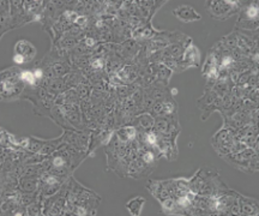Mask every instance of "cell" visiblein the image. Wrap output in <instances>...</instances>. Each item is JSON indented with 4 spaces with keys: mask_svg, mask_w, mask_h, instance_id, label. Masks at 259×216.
<instances>
[{
    "mask_svg": "<svg viewBox=\"0 0 259 216\" xmlns=\"http://www.w3.org/2000/svg\"><path fill=\"white\" fill-rule=\"evenodd\" d=\"M66 201L73 205L85 207L89 210V215H97V207L101 204V197L71 176L67 180Z\"/></svg>",
    "mask_w": 259,
    "mask_h": 216,
    "instance_id": "1",
    "label": "cell"
},
{
    "mask_svg": "<svg viewBox=\"0 0 259 216\" xmlns=\"http://www.w3.org/2000/svg\"><path fill=\"white\" fill-rule=\"evenodd\" d=\"M222 159L244 173H257L259 169L258 153H255L252 148H247L238 154H227Z\"/></svg>",
    "mask_w": 259,
    "mask_h": 216,
    "instance_id": "2",
    "label": "cell"
},
{
    "mask_svg": "<svg viewBox=\"0 0 259 216\" xmlns=\"http://www.w3.org/2000/svg\"><path fill=\"white\" fill-rule=\"evenodd\" d=\"M241 3L231 2V0H209L205 4V10L212 19L225 21L239 14Z\"/></svg>",
    "mask_w": 259,
    "mask_h": 216,
    "instance_id": "3",
    "label": "cell"
},
{
    "mask_svg": "<svg viewBox=\"0 0 259 216\" xmlns=\"http://www.w3.org/2000/svg\"><path fill=\"white\" fill-rule=\"evenodd\" d=\"M130 143H124V142H121L115 136V134H113L111 141L105 146V154L107 156V166H108V169H114L119 161L127 154L130 148H131V144Z\"/></svg>",
    "mask_w": 259,
    "mask_h": 216,
    "instance_id": "4",
    "label": "cell"
},
{
    "mask_svg": "<svg viewBox=\"0 0 259 216\" xmlns=\"http://www.w3.org/2000/svg\"><path fill=\"white\" fill-rule=\"evenodd\" d=\"M236 131L233 130L231 127L222 126L220 130L213 135L211 138V144L213 150L216 151L219 156L223 157L227 154L232 153L233 144L235 141Z\"/></svg>",
    "mask_w": 259,
    "mask_h": 216,
    "instance_id": "5",
    "label": "cell"
},
{
    "mask_svg": "<svg viewBox=\"0 0 259 216\" xmlns=\"http://www.w3.org/2000/svg\"><path fill=\"white\" fill-rule=\"evenodd\" d=\"M153 131L157 135H177L179 136L181 132V126L178 118V113L168 117H156Z\"/></svg>",
    "mask_w": 259,
    "mask_h": 216,
    "instance_id": "6",
    "label": "cell"
},
{
    "mask_svg": "<svg viewBox=\"0 0 259 216\" xmlns=\"http://www.w3.org/2000/svg\"><path fill=\"white\" fill-rule=\"evenodd\" d=\"M90 135H92V130H90V128H85V130L82 131L64 130V143L70 144V146L77 148V149L82 151H88Z\"/></svg>",
    "mask_w": 259,
    "mask_h": 216,
    "instance_id": "7",
    "label": "cell"
},
{
    "mask_svg": "<svg viewBox=\"0 0 259 216\" xmlns=\"http://www.w3.org/2000/svg\"><path fill=\"white\" fill-rule=\"evenodd\" d=\"M156 148L162 156H164L168 161H176L179 156L177 144V135H157Z\"/></svg>",
    "mask_w": 259,
    "mask_h": 216,
    "instance_id": "8",
    "label": "cell"
},
{
    "mask_svg": "<svg viewBox=\"0 0 259 216\" xmlns=\"http://www.w3.org/2000/svg\"><path fill=\"white\" fill-rule=\"evenodd\" d=\"M115 130H106V128H96V130H92V135H90V142L89 148L87 154L88 156H94L95 151L99 149L100 147H105L113 136Z\"/></svg>",
    "mask_w": 259,
    "mask_h": 216,
    "instance_id": "9",
    "label": "cell"
},
{
    "mask_svg": "<svg viewBox=\"0 0 259 216\" xmlns=\"http://www.w3.org/2000/svg\"><path fill=\"white\" fill-rule=\"evenodd\" d=\"M58 150L60 151L63 155L66 157L67 160H69V162L71 164V168L74 172L78 167L80 166V163L83 162L84 160L88 157V154H87V151H82L79 149H77V148H74L72 146H70V144L67 143H61L60 147L58 148Z\"/></svg>",
    "mask_w": 259,
    "mask_h": 216,
    "instance_id": "10",
    "label": "cell"
},
{
    "mask_svg": "<svg viewBox=\"0 0 259 216\" xmlns=\"http://www.w3.org/2000/svg\"><path fill=\"white\" fill-rule=\"evenodd\" d=\"M154 169L155 166L148 164L145 161L142 160V157H137V159L130 162L127 168V177L132 179H142L153 173Z\"/></svg>",
    "mask_w": 259,
    "mask_h": 216,
    "instance_id": "11",
    "label": "cell"
},
{
    "mask_svg": "<svg viewBox=\"0 0 259 216\" xmlns=\"http://www.w3.org/2000/svg\"><path fill=\"white\" fill-rule=\"evenodd\" d=\"M2 89H0V95H2L3 101H14V100L21 99L22 93L25 89L23 82L19 83H8V82H0Z\"/></svg>",
    "mask_w": 259,
    "mask_h": 216,
    "instance_id": "12",
    "label": "cell"
},
{
    "mask_svg": "<svg viewBox=\"0 0 259 216\" xmlns=\"http://www.w3.org/2000/svg\"><path fill=\"white\" fill-rule=\"evenodd\" d=\"M259 18V5L258 2H242L241 8L239 10L238 19H244V21L258 22Z\"/></svg>",
    "mask_w": 259,
    "mask_h": 216,
    "instance_id": "13",
    "label": "cell"
},
{
    "mask_svg": "<svg viewBox=\"0 0 259 216\" xmlns=\"http://www.w3.org/2000/svg\"><path fill=\"white\" fill-rule=\"evenodd\" d=\"M173 15L183 23H191V22L200 21L202 16L190 5H180L173 10Z\"/></svg>",
    "mask_w": 259,
    "mask_h": 216,
    "instance_id": "14",
    "label": "cell"
},
{
    "mask_svg": "<svg viewBox=\"0 0 259 216\" xmlns=\"http://www.w3.org/2000/svg\"><path fill=\"white\" fill-rule=\"evenodd\" d=\"M239 208H240V215L246 216H257L259 212L258 201L254 198L247 197V196L239 193L238 196Z\"/></svg>",
    "mask_w": 259,
    "mask_h": 216,
    "instance_id": "15",
    "label": "cell"
},
{
    "mask_svg": "<svg viewBox=\"0 0 259 216\" xmlns=\"http://www.w3.org/2000/svg\"><path fill=\"white\" fill-rule=\"evenodd\" d=\"M147 190H149L151 195L160 203L163 202L164 199L171 197L169 191L164 185L163 180H149L147 183Z\"/></svg>",
    "mask_w": 259,
    "mask_h": 216,
    "instance_id": "16",
    "label": "cell"
},
{
    "mask_svg": "<svg viewBox=\"0 0 259 216\" xmlns=\"http://www.w3.org/2000/svg\"><path fill=\"white\" fill-rule=\"evenodd\" d=\"M155 118L150 114V113H141V114H137L134 118V120L130 122V125L136 127V130L143 132L153 130Z\"/></svg>",
    "mask_w": 259,
    "mask_h": 216,
    "instance_id": "17",
    "label": "cell"
},
{
    "mask_svg": "<svg viewBox=\"0 0 259 216\" xmlns=\"http://www.w3.org/2000/svg\"><path fill=\"white\" fill-rule=\"evenodd\" d=\"M15 54L22 56L25 59V63H29L36 56V48L27 40H19L15 45Z\"/></svg>",
    "mask_w": 259,
    "mask_h": 216,
    "instance_id": "18",
    "label": "cell"
},
{
    "mask_svg": "<svg viewBox=\"0 0 259 216\" xmlns=\"http://www.w3.org/2000/svg\"><path fill=\"white\" fill-rule=\"evenodd\" d=\"M183 61L185 64L186 69H191V67H198L200 65V52L198 47L193 42L185 50L184 53Z\"/></svg>",
    "mask_w": 259,
    "mask_h": 216,
    "instance_id": "19",
    "label": "cell"
},
{
    "mask_svg": "<svg viewBox=\"0 0 259 216\" xmlns=\"http://www.w3.org/2000/svg\"><path fill=\"white\" fill-rule=\"evenodd\" d=\"M118 76L120 77L121 82L124 83V85H128L131 83H134L137 80L139 76V71L137 65L135 64H126L122 69L118 72Z\"/></svg>",
    "mask_w": 259,
    "mask_h": 216,
    "instance_id": "20",
    "label": "cell"
},
{
    "mask_svg": "<svg viewBox=\"0 0 259 216\" xmlns=\"http://www.w3.org/2000/svg\"><path fill=\"white\" fill-rule=\"evenodd\" d=\"M40 188V178L32 176H22L19 178V190L25 193L37 192Z\"/></svg>",
    "mask_w": 259,
    "mask_h": 216,
    "instance_id": "21",
    "label": "cell"
},
{
    "mask_svg": "<svg viewBox=\"0 0 259 216\" xmlns=\"http://www.w3.org/2000/svg\"><path fill=\"white\" fill-rule=\"evenodd\" d=\"M22 69H19L18 66H12L9 69H5L2 71L0 76H2L3 82L8 83H19L22 82L21 75H22Z\"/></svg>",
    "mask_w": 259,
    "mask_h": 216,
    "instance_id": "22",
    "label": "cell"
},
{
    "mask_svg": "<svg viewBox=\"0 0 259 216\" xmlns=\"http://www.w3.org/2000/svg\"><path fill=\"white\" fill-rule=\"evenodd\" d=\"M145 202H147V199L144 197H142V196H137V197H134L130 199V201H127V203L125 204V207L127 209L130 214L134 216H138L142 214V209H143Z\"/></svg>",
    "mask_w": 259,
    "mask_h": 216,
    "instance_id": "23",
    "label": "cell"
},
{
    "mask_svg": "<svg viewBox=\"0 0 259 216\" xmlns=\"http://www.w3.org/2000/svg\"><path fill=\"white\" fill-rule=\"evenodd\" d=\"M218 98L219 96L216 95V93L213 92L212 89H204L203 95L200 96V98L198 99V101H197V107L203 111L204 108H206L209 105H211Z\"/></svg>",
    "mask_w": 259,
    "mask_h": 216,
    "instance_id": "24",
    "label": "cell"
},
{
    "mask_svg": "<svg viewBox=\"0 0 259 216\" xmlns=\"http://www.w3.org/2000/svg\"><path fill=\"white\" fill-rule=\"evenodd\" d=\"M63 142H64L63 135L58 138H54V140H47V143L45 144V147L42 148L38 154H41V155H45V156H50L54 153V151L58 150V148L60 147V144L63 143Z\"/></svg>",
    "mask_w": 259,
    "mask_h": 216,
    "instance_id": "25",
    "label": "cell"
},
{
    "mask_svg": "<svg viewBox=\"0 0 259 216\" xmlns=\"http://www.w3.org/2000/svg\"><path fill=\"white\" fill-rule=\"evenodd\" d=\"M171 75H173L171 70H169L166 65H164V64L161 63L160 66H158V71H157L156 76H155V78H156V82L161 83L162 85L168 87Z\"/></svg>",
    "mask_w": 259,
    "mask_h": 216,
    "instance_id": "26",
    "label": "cell"
},
{
    "mask_svg": "<svg viewBox=\"0 0 259 216\" xmlns=\"http://www.w3.org/2000/svg\"><path fill=\"white\" fill-rule=\"evenodd\" d=\"M47 143V140H44V138H38V137H28V144L25 150L30 151V153H40V150L45 147V144Z\"/></svg>",
    "mask_w": 259,
    "mask_h": 216,
    "instance_id": "27",
    "label": "cell"
},
{
    "mask_svg": "<svg viewBox=\"0 0 259 216\" xmlns=\"http://www.w3.org/2000/svg\"><path fill=\"white\" fill-rule=\"evenodd\" d=\"M219 42L222 47H225L226 50H228V51L234 50V48H236V46H238V38H236V33L234 30H233L231 34L226 35V36L220 38Z\"/></svg>",
    "mask_w": 259,
    "mask_h": 216,
    "instance_id": "28",
    "label": "cell"
},
{
    "mask_svg": "<svg viewBox=\"0 0 259 216\" xmlns=\"http://www.w3.org/2000/svg\"><path fill=\"white\" fill-rule=\"evenodd\" d=\"M21 79L27 87H37L38 85L37 80H36V78H35L34 71H31V70L22 71Z\"/></svg>",
    "mask_w": 259,
    "mask_h": 216,
    "instance_id": "29",
    "label": "cell"
},
{
    "mask_svg": "<svg viewBox=\"0 0 259 216\" xmlns=\"http://www.w3.org/2000/svg\"><path fill=\"white\" fill-rule=\"evenodd\" d=\"M0 25H2V33H0L2 36L11 30V15H10V12H2V15H0Z\"/></svg>",
    "mask_w": 259,
    "mask_h": 216,
    "instance_id": "30",
    "label": "cell"
},
{
    "mask_svg": "<svg viewBox=\"0 0 259 216\" xmlns=\"http://www.w3.org/2000/svg\"><path fill=\"white\" fill-rule=\"evenodd\" d=\"M90 66L93 67L94 71H105L106 59L103 57H92Z\"/></svg>",
    "mask_w": 259,
    "mask_h": 216,
    "instance_id": "31",
    "label": "cell"
},
{
    "mask_svg": "<svg viewBox=\"0 0 259 216\" xmlns=\"http://www.w3.org/2000/svg\"><path fill=\"white\" fill-rule=\"evenodd\" d=\"M92 90H93V88L90 87V84H84V83H80V84L76 88V92H77V94L79 95L80 100L85 99V98H90V95H92Z\"/></svg>",
    "mask_w": 259,
    "mask_h": 216,
    "instance_id": "32",
    "label": "cell"
},
{
    "mask_svg": "<svg viewBox=\"0 0 259 216\" xmlns=\"http://www.w3.org/2000/svg\"><path fill=\"white\" fill-rule=\"evenodd\" d=\"M115 95L118 99H127L131 98V93H130L127 85H119L115 89Z\"/></svg>",
    "mask_w": 259,
    "mask_h": 216,
    "instance_id": "33",
    "label": "cell"
},
{
    "mask_svg": "<svg viewBox=\"0 0 259 216\" xmlns=\"http://www.w3.org/2000/svg\"><path fill=\"white\" fill-rule=\"evenodd\" d=\"M247 144L244 143V142L236 140L234 141V144H233V148H232V154H238V153H241V151H244L245 149H247Z\"/></svg>",
    "mask_w": 259,
    "mask_h": 216,
    "instance_id": "34",
    "label": "cell"
},
{
    "mask_svg": "<svg viewBox=\"0 0 259 216\" xmlns=\"http://www.w3.org/2000/svg\"><path fill=\"white\" fill-rule=\"evenodd\" d=\"M258 98H259V90H258V88L251 89L250 92L247 93V96H246V99L251 100V101H253V102H257V104H258Z\"/></svg>",
    "mask_w": 259,
    "mask_h": 216,
    "instance_id": "35",
    "label": "cell"
},
{
    "mask_svg": "<svg viewBox=\"0 0 259 216\" xmlns=\"http://www.w3.org/2000/svg\"><path fill=\"white\" fill-rule=\"evenodd\" d=\"M14 61L16 65H22V64H25V59L19 54H14Z\"/></svg>",
    "mask_w": 259,
    "mask_h": 216,
    "instance_id": "36",
    "label": "cell"
},
{
    "mask_svg": "<svg viewBox=\"0 0 259 216\" xmlns=\"http://www.w3.org/2000/svg\"><path fill=\"white\" fill-rule=\"evenodd\" d=\"M169 93H170V95H171V96H173V98H174V96H176V95L178 94V90H177L176 88H173V89H171V90H170V92H169Z\"/></svg>",
    "mask_w": 259,
    "mask_h": 216,
    "instance_id": "37",
    "label": "cell"
}]
</instances>
